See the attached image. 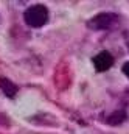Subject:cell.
<instances>
[{
    "label": "cell",
    "instance_id": "1",
    "mask_svg": "<svg viewBox=\"0 0 129 134\" xmlns=\"http://www.w3.org/2000/svg\"><path fill=\"white\" fill-rule=\"evenodd\" d=\"M24 19L31 28H40L48 20V9L44 5H33L25 11Z\"/></svg>",
    "mask_w": 129,
    "mask_h": 134
},
{
    "label": "cell",
    "instance_id": "2",
    "mask_svg": "<svg viewBox=\"0 0 129 134\" xmlns=\"http://www.w3.org/2000/svg\"><path fill=\"white\" fill-rule=\"evenodd\" d=\"M117 22V16L112 13H101L87 22V27L92 30H109Z\"/></svg>",
    "mask_w": 129,
    "mask_h": 134
},
{
    "label": "cell",
    "instance_id": "3",
    "mask_svg": "<svg viewBox=\"0 0 129 134\" xmlns=\"http://www.w3.org/2000/svg\"><path fill=\"white\" fill-rule=\"evenodd\" d=\"M114 64V56L109 52H101L93 58V66L98 72H106Z\"/></svg>",
    "mask_w": 129,
    "mask_h": 134
},
{
    "label": "cell",
    "instance_id": "4",
    "mask_svg": "<svg viewBox=\"0 0 129 134\" xmlns=\"http://www.w3.org/2000/svg\"><path fill=\"white\" fill-rule=\"evenodd\" d=\"M0 91L6 95V97H9V98H13V97H16V94H17V86L13 83V81H9L8 78H3V76H0Z\"/></svg>",
    "mask_w": 129,
    "mask_h": 134
},
{
    "label": "cell",
    "instance_id": "5",
    "mask_svg": "<svg viewBox=\"0 0 129 134\" xmlns=\"http://www.w3.org/2000/svg\"><path fill=\"white\" fill-rule=\"evenodd\" d=\"M125 119H126V112H125V111H117V112H114V114H110V115L107 117V123H110V125H118V123H121Z\"/></svg>",
    "mask_w": 129,
    "mask_h": 134
},
{
    "label": "cell",
    "instance_id": "6",
    "mask_svg": "<svg viewBox=\"0 0 129 134\" xmlns=\"http://www.w3.org/2000/svg\"><path fill=\"white\" fill-rule=\"evenodd\" d=\"M123 73L129 78V63H125V66H123Z\"/></svg>",
    "mask_w": 129,
    "mask_h": 134
}]
</instances>
